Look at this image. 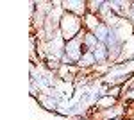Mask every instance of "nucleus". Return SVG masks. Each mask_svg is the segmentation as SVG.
I'll return each instance as SVG.
<instances>
[{
  "mask_svg": "<svg viewBox=\"0 0 134 120\" xmlns=\"http://www.w3.org/2000/svg\"><path fill=\"white\" fill-rule=\"evenodd\" d=\"M118 91H120V88H113V91H111V95H113V97H118Z\"/></svg>",
  "mask_w": 134,
  "mask_h": 120,
  "instance_id": "obj_9",
  "label": "nucleus"
},
{
  "mask_svg": "<svg viewBox=\"0 0 134 120\" xmlns=\"http://www.w3.org/2000/svg\"><path fill=\"white\" fill-rule=\"evenodd\" d=\"M129 97H131V99L134 97V90H132V91H129Z\"/></svg>",
  "mask_w": 134,
  "mask_h": 120,
  "instance_id": "obj_10",
  "label": "nucleus"
},
{
  "mask_svg": "<svg viewBox=\"0 0 134 120\" xmlns=\"http://www.w3.org/2000/svg\"><path fill=\"white\" fill-rule=\"evenodd\" d=\"M81 52H82V43L79 40H72L68 43V47H66V58H64V61H77L79 56H81Z\"/></svg>",
  "mask_w": 134,
  "mask_h": 120,
  "instance_id": "obj_2",
  "label": "nucleus"
},
{
  "mask_svg": "<svg viewBox=\"0 0 134 120\" xmlns=\"http://www.w3.org/2000/svg\"><path fill=\"white\" fill-rule=\"evenodd\" d=\"M86 20H88V25H90L91 29L97 30V27H98V22H97V18H95L93 14H88V18H86Z\"/></svg>",
  "mask_w": 134,
  "mask_h": 120,
  "instance_id": "obj_7",
  "label": "nucleus"
},
{
  "mask_svg": "<svg viewBox=\"0 0 134 120\" xmlns=\"http://www.w3.org/2000/svg\"><path fill=\"white\" fill-rule=\"evenodd\" d=\"M113 102H114V97H109V99H102L98 102V106H100V108H102V106H111Z\"/></svg>",
  "mask_w": 134,
  "mask_h": 120,
  "instance_id": "obj_8",
  "label": "nucleus"
},
{
  "mask_svg": "<svg viewBox=\"0 0 134 120\" xmlns=\"http://www.w3.org/2000/svg\"><path fill=\"white\" fill-rule=\"evenodd\" d=\"M95 34H97V38H98L100 41H104L107 36H109V34H107V27H105V25H98V27H97V30H95Z\"/></svg>",
  "mask_w": 134,
  "mask_h": 120,
  "instance_id": "obj_6",
  "label": "nucleus"
},
{
  "mask_svg": "<svg viewBox=\"0 0 134 120\" xmlns=\"http://www.w3.org/2000/svg\"><path fill=\"white\" fill-rule=\"evenodd\" d=\"M114 120H116V118H114Z\"/></svg>",
  "mask_w": 134,
  "mask_h": 120,
  "instance_id": "obj_11",
  "label": "nucleus"
},
{
  "mask_svg": "<svg viewBox=\"0 0 134 120\" xmlns=\"http://www.w3.org/2000/svg\"><path fill=\"white\" fill-rule=\"evenodd\" d=\"M93 50H95V52H93V56H95V59H97V61L105 59V47H104V45H97Z\"/></svg>",
  "mask_w": 134,
  "mask_h": 120,
  "instance_id": "obj_4",
  "label": "nucleus"
},
{
  "mask_svg": "<svg viewBox=\"0 0 134 120\" xmlns=\"http://www.w3.org/2000/svg\"><path fill=\"white\" fill-rule=\"evenodd\" d=\"M93 61H95V56H93L91 52H86V54H84L82 58H81L79 65H81V66H90V65H91Z\"/></svg>",
  "mask_w": 134,
  "mask_h": 120,
  "instance_id": "obj_5",
  "label": "nucleus"
},
{
  "mask_svg": "<svg viewBox=\"0 0 134 120\" xmlns=\"http://www.w3.org/2000/svg\"><path fill=\"white\" fill-rule=\"evenodd\" d=\"M64 6H66V9H70V11L84 13V6H86V4H82V2H66Z\"/></svg>",
  "mask_w": 134,
  "mask_h": 120,
  "instance_id": "obj_3",
  "label": "nucleus"
},
{
  "mask_svg": "<svg viewBox=\"0 0 134 120\" xmlns=\"http://www.w3.org/2000/svg\"><path fill=\"white\" fill-rule=\"evenodd\" d=\"M61 30L66 40H75V34L81 30V22L75 14H64L61 18Z\"/></svg>",
  "mask_w": 134,
  "mask_h": 120,
  "instance_id": "obj_1",
  "label": "nucleus"
}]
</instances>
